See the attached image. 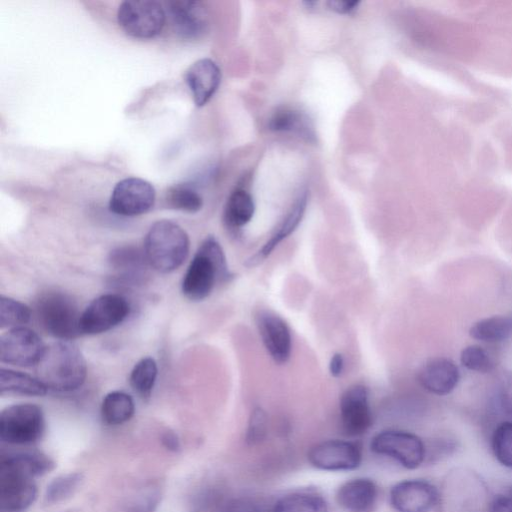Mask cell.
Instances as JSON below:
<instances>
[{
	"instance_id": "1",
	"label": "cell",
	"mask_w": 512,
	"mask_h": 512,
	"mask_svg": "<svg viewBox=\"0 0 512 512\" xmlns=\"http://www.w3.org/2000/svg\"><path fill=\"white\" fill-rule=\"evenodd\" d=\"M54 462L42 452L2 456L0 461L1 512H22L37 496L35 478L52 470Z\"/></svg>"
},
{
	"instance_id": "2",
	"label": "cell",
	"mask_w": 512,
	"mask_h": 512,
	"mask_svg": "<svg viewBox=\"0 0 512 512\" xmlns=\"http://www.w3.org/2000/svg\"><path fill=\"white\" fill-rule=\"evenodd\" d=\"M232 277L220 243L208 236L184 274L182 292L192 301H201L211 294L217 282H226Z\"/></svg>"
},
{
	"instance_id": "3",
	"label": "cell",
	"mask_w": 512,
	"mask_h": 512,
	"mask_svg": "<svg viewBox=\"0 0 512 512\" xmlns=\"http://www.w3.org/2000/svg\"><path fill=\"white\" fill-rule=\"evenodd\" d=\"M37 378L48 388L60 392L78 389L85 381L87 366L80 350L69 341L46 346L36 365Z\"/></svg>"
},
{
	"instance_id": "4",
	"label": "cell",
	"mask_w": 512,
	"mask_h": 512,
	"mask_svg": "<svg viewBox=\"0 0 512 512\" xmlns=\"http://www.w3.org/2000/svg\"><path fill=\"white\" fill-rule=\"evenodd\" d=\"M186 231L170 220H159L148 230L144 240V256L155 270L169 273L177 269L189 254Z\"/></svg>"
},
{
	"instance_id": "5",
	"label": "cell",
	"mask_w": 512,
	"mask_h": 512,
	"mask_svg": "<svg viewBox=\"0 0 512 512\" xmlns=\"http://www.w3.org/2000/svg\"><path fill=\"white\" fill-rule=\"evenodd\" d=\"M36 316L41 327L61 341L78 337L81 313L75 301L62 292H47L36 302Z\"/></svg>"
},
{
	"instance_id": "6",
	"label": "cell",
	"mask_w": 512,
	"mask_h": 512,
	"mask_svg": "<svg viewBox=\"0 0 512 512\" xmlns=\"http://www.w3.org/2000/svg\"><path fill=\"white\" fill-rule=\"evenodd\" d=\"M45 430L42 409L31 403L14 404L0 414V437L5 443L27 445L38 441Z\"/></svg>"
},
{
	"instance_id": "7",
	"label": "cell",
	"mask_w": 512,
	"mask_h": 512,
	"mask_svg": "<svg viewBox=\"0 0 512 512\" xmlns=\"http://www.w3.org/2000/svg\"><path fill=\"white\" fill-rule=\"evenodd\" d=\"M117 21L126 34L134 38L149 39L162 31L166 11L155 0H128L119 5Z\"/></svg>"
},
{
	"instance_id": "8",
	"label": "cell",
	"mask_w": 512,
	"mask_h": 512,
	"mask_svg": "<svg viewBox=\"0 0 512 512\" xmlns=\"http://www.w3.org/2000/svg\"><path fill=\"white\" fill-rule=\"evenodd\" d=\"M371 450L397 461L406 469L418 468L425 457V446L415 434L400 430H385L371 441Z\"/></svg>"
},
{
	"instance_id": "9",
	"label": "cell",
	"mask_w": 512,
	"mask_h": 512,
	"mask_svg": "<svg viewBox=\"0 0 512 512\" xmlns=\"http://www.w3.org/2000/svg\"><path fill=\"white\" fill-rule=\"evenodd\" d=\"M130 312L127 300L118 294H104L94 299L81 313V334L95 335L122 323Z\"/></svg>"
},
{
	"instance_id": "10",
	"label": "cell",
	"mask_w": 512,
	"mask_h": 512,
	"mask_svg": "<svg viewBox=\"0 0 512 512\" xmlns=\"http://www.w3.org/2000/svg\"><path fill=\"white\" fill-rule=\"evenodd\" d=\"M46 346L33 330L20 326L9 329L0 337V360L3 363L30 367L37 365Z\"/></svg>"
},
{
	"instance_id": "11",
	"label": "cell",
	"mask_w": 512,
	"mask_h": 512,
	"mask_svg": "<svg viewBox=\"0 0 512 512\" xmlns=\"http://www.w3.org/2000/svg\"><path fill=\"white\" fill-rule=\"evenodd\" d=\"M155 198V188L150 182L129 177L119 181L113 188L109 209L121 216L141 215L154 206Z\"/></svg>"
},
{
	"instance_id": "12",
	"label": "cell",
	"mask_w": 512,
	"mask_h": 512,
	"mask_svg": "<svg viewBox=\"0 0 512 512\" xmlns=\"http://www.w3.org/2000/svg\"><path fill=\"white\" fill-rule=\"evenodd\" d=\"M310 464L325 471H348L362 462L361 447L347 440H326L312 446L308 452Z\"/></svg>"
},
{
	"instance_id": "13",
	"label": "cell",
	"mask_w": 512,
	"mask_h": 512,
	"mask_svg": "<svg viewBox=\"0 0 512 512\" xmlns=\"http://www.w3.org/2000/svg\"><path fill=\"white\" fill-rule=\"evenodd\" d=\"M255 323L261 341L272 360L285 364L291 355L292 336L287 322L270 309H259Z\"/></svg>"
},
{
	"instance_id": "14",
	"label": "cell",
	"mask_w": 512,
	"mask_h": 512,
	"mask_svg": "<svg viewBox=\"0 0 512 512\" xmlns=\"http://www.w3.org/2000/svg\"><path fill=\"white\" fill-rule=\"evenodd\" d=\"M340 423L345 435L361 436L372 425L369 390L362 384L348 387L339 401Z\"/></svg>"
},
{
	"instance_id": "15",
	"label": "cell",
	"mask_w": 512,
	"mask_h": 512,
	"mask_svg": "<svg viewBox=\"0 0 512 512\" xmlns=\"http://www.w3.org/2000/svg\"><path fill=\"white\" fill-rule=\"evenodd\" d=\"M438 500L436 487L426 480H404L390 491V503L397 512H428Z\"/></svg>"
},
{
	"instance_id": "16",
	"label": "cell",
	"mask_w": 512,
	"mask_h": 512,
	"mask_svg": "<svg viewBox=\"0 0 512 512\" xmlns=\"http://www.w3.org/2000/svg\"><path fill=\"white\" fill-rule=\"evenodd\" d=\"M417 379L426 391L443 396L456 388L460 380V372L451 359L435 357L421 366Z\"/></svg>"
},
{
	"instance_id": "17",
	"label": "cell",
	"mask_w": 512,
	"mask_h": 512,
	"mask_svg": "<svg viewBox=\"0 0 512 512\" xmlns=\"http://www.w3.org/2000/svg\"><path fill=\"white\" fill-rule=\"evenodd\" d=\"M168 13L174 30L184 38H197L207 30L208 15L200 2L171 1L168 3Z\"/></svg>"
},
{
	"instance_id": "18",
	"label": "cell",
	"mask_w": 512,
	"mask_h": 512,
	"mask_svg": "<svg viewBox=\"0 0 512 512\" xmlns=\"http://www.w3.org/2000/svg\"><path fill=\"white\" fill-rule=\"evenodd\" d=\"M185 80L195 104L200 107L205 105L218 90L221 70L213 60L199 59L187 69Z\"/></svg>"
},
{
	"instance_id": "19",
	"label": "cell",
	"mask_w": 512,
	"mask_h": 512,
	"mask_svg": "<svg viewBox=\"0 0 512 512\" xmlns=\"http://www.w3.org/2000/svg\"><path fill=\"white\" fill-rule=\"evenodd\" d=\"M378 498V488L369 478H356L342 484L336 501L347 512H372Z\"/></svg>"
},
{
	"instance_id": "20",
	"label": "cell",
	"mask_w": 512,
	"mask_h": 512,
	"mask_svg": "<svg viewBox=\"0 0 512 512\" xmlns=\"http://www.w3.org/2000/svg\"><path fill=\"white\" fill-rule=\"evenodd\" d=\"M308 203L307 191L301 192L295 199L288 213L285 215L275 232L267 240L264 245L247 261L249 267H253L262 263L272 251L291 235L301 223Z\"/></svg>"
},
{
	"instance_id": "21",
	"label": "cell",
	"mask_w": 512,
	"mask_h": 512,
	"mask_svg": "<svg viewBox=\"0 0 512 512\" xmlns=\"http://www.w3.org/2000/svg\"><path fill=\"white\" fill-rule=\"evenodd\" d=\"M269 130L277 133H292L307 141L315 139L313 125L303 112L283 107L277 109L268 121Z\"/></svg>"
},
{
	"instance_id": "22",
	"label": "cell",
	"mask_w": 512,
	"mask_h": 512,
	"mask_svg": "<svg viewBox=\"0 0 512 512\" xmlns=\"http://www.w3.org/2000/svg\"><path fill=\"white\" fill-rule=\"evenodd\" d=\"M255 213L252 195L242 188L235 189L227 199L224 221L231 229H240L248 224Z\"/></svg>"
},
{
	"instance_id": "23",
	"label": "cell",
	"mask_w": 512,
	"mask_h": 512,
	"mask_svg": "<svg viewBox=\"0 0 512 512\" xmlns=\"http://www.w3.org/2000/svg\"><path fill=\"white\" fill-rule=\"evenodd\" d=\"M48 388L36 377L11 369L0 370V392L28 396H43Z\"/></svg>"
},
{
	"instance_id": "24",
	"label": "cell",
	"mask_w": 512,
	"mask_h": 512,
	"mask_svg": "<svg viewBox=\"0 0 512 512\" xmlns=\"http://www.w3.org/2000/svg\"><path fill=\"white\" fill-rule=\"evenodd\" d=\"M469 335L482 342L504 341L512 335V317L495 315L480 319L470 327Z\"/></svg>"
},
{
	"instance_id": "25",
	"label": "cell",
	"mask_w": 512,
	"mask_h": 512,
	"mask_svg": "<svg viewBox=\"0 0 512 512\" xmlns=\"http://www.w3.org/2000/svg\"><path fill=\"white\" fill-rule=\"evenodd\" d=\"M134 412L133 398L123 391L108 393L101 404V417L108 425L123 424L132 418Z\"/></svg>"
},
{
	"instance_id": "26",
	"label": "cell",
	"mask_w": 512,
	"mask_h": 512,
	"mask_svg": "<svg viewBox=\"0 0 512 512\" xmlns=\"http://www.w3.org/2000/svg\"><path fill=\"white\" fill-rule=\"evenodd\" d=\"M273 512H328L325 499L312 491H297L279 498Z\"/></svg>"
},
{
	"instance_id": "27",
	"label": "cell",
	"mask_w": 512,
	"mask_h": 512,
	"mask_svg": "<svg viewBox=\"0 0 512 512\" xmlns=\"http://www.w3.org/2000/svg\"><path fill=\"white\" fill-rule=\"evenodd\" d=\"M158 368L156 361L151 357L139 360L130 374V385L133 390L143 398L150 396L157 378Z\"/></svg>"
},
{
	"instance_id": "28",
	"label": "cell",
	"mask_w": 512,
	"mask_h": 512,
	"mask_svg": "<svg viewBox=\"0 0 512 512\" xmlns=\"http://www.w3.org/2000/svg\"><path fill=\"white\" fill-rule=\"evenodd\" d=\"M165 201L169 208L188 213H196L203 206L200 194L185 184L170 187L166 192Z\"/></svg>"
},
{
	"instance_id": "29",
	"label": "cell",
	"mask_w": 512,
	"mask_h": 512,
	"mask_svg": "<svg viewBox=\"0 0 512 512\" xmlns=\"http://www.w3.org/2000/svg\"><path fill=\"white\" fill-rule=\"evenodd\" d=\"M31 318L30 308L15 299L4 295L0 298V327H20Z\"/></svg>"
},
{
	"instance_id": "30",
	"label": "cell",
	"mask_w": 512,
	"mask_h": 512,
	"mask_svg": "<svg viewBox=\"0 0 512 512\" xmlns=\"http://www.w3.org/2000/svg\"><path fill=\"white\" fill-rule=\"evenodd\" d=\"M491 443L497 461L512 469V422L500 423L493 432Z\"/></svg>"
},
{
	"instance_id": "31",
	"label": "cell",
	"mask_w": 512,
	"mask_h": 512,
	"mask_svg": "<svg viewBox=\"0 0 512 512\" xmlns=\"http://www.w3.org/2000/svg\"><path fill=\"white\" fill-rule=\"evenodd\" d=\"M82 481L79 473L63 474L53 479L46 488L45 499L49 503L65 500L78 488Z\"/></svg>"
},
{
	"instance_id": "32",
	"label": "cell",
	"mask_w": 512,
	"mask_h": 512,
	"mask_svg": "<svg viewBox=\"0 0 512 512\" xmlns=\"http://www.w3.org/2000/svg\"><path fill=\"white\" fill-rule=\"evenodd\" d=\"M461 364L468 370L486 373L492 370L493 361L488 352L480 345H468L460 354Z\"/></svg>"
},
{
	"instance_id": "33",
	"label": "cell",
	"mask_w": 512,
	"mask_h": 512,
	"mask_svg": "<svg viewBox=\"0 0 512 512\" xmlns=\"http://www.w3.org/2000/svg\"><path fill=\"white\" fill-rule=\"evenodd\" d=\"M221 512H273V505L262 498L239 496L226 501Z\"/></svg>"
},
{
	"instance_id": "34",
	"label": "cell",
	"mask_w": 512,
	"mask_h": 512,
	"mask_svg": "<svg viewBox=\"0 0 512 512\" xmlns=\"http://www.w3.org/2000/svg\"><path fill=\"white\" fill-rule=\"evenodd\" d=\"M267 417L265 411L257 407L250 415L248 430H247V441L250 443L259 442L266 433Z\"/></svg>"
},
{
	"instance_id": "35",
	"label": "cell",
	"mask_w": 512,
	"mask_h": 512,
	"mask_svg": "<svg viewBox=\"0 0 512 512\" xmlns=\"http://www.w3.org/2000/svg\"><path fill=\"white\" fill-rule=\"evenodd\" d=\"M489 512H512V495L496 496L489 506Z\"/></svg>"
},
{
	"instance_id": "36",
	"label": "cell",
	"mask_w": 512,
	"mask_h": 512,
	"mask_svg": "<svg viewBox=\"0 0 512 512\" xmlns=\"http://www.w3.org/2000/svg\"><path fill=\"white\" fill-rule=\"evenodd\" d=\"M360 2L358 1H329L328 7L338 14H351L357 10Z\"/></svg>"
},
{
	"instance_id": "37",
	"label": "cell",
	"mask_w": 512,
	"mask_h": 512,
	"mask_svg": "<svg viewBox=\"0 0 512 512\" xmlns=\"http://www.w3.org/2000/svg\"><path fill=\"white\" fill-rule=\"evenodd\" d=\"M344 357L341 353H334L329 361V372L333 377H339L344 370Z\"/></svg>"
},
{
	"instance_id": "38",
	"label": "cell",
	"mask_w": 512,
	"mask_h": 512,
	"mask_svg": "<svg viewBox=\"0 0 512 512\" xmlns=\"http://www.w3.org/2000/svg\"><path fill=\"white\" fill-rule=\"evenodd\" d=\"M163 441L169 449L176 450L179 447L178 439L173 433H166Z\"/></svg>"
},
{
	"instance_id": "39",
	"label": "cell",
	"mask_w": 512,
	"mask_h": 512,
	"mask_svg": "<svg viewBox=\"0 0 512 512\" xmlns=\"http://www.w3.org/2000/svg\"><path fill=\"white\" fill-rule=\"evenodd\" d=\"M511 495H512V490H511Z\"/></svg>"
}]
</instances>
